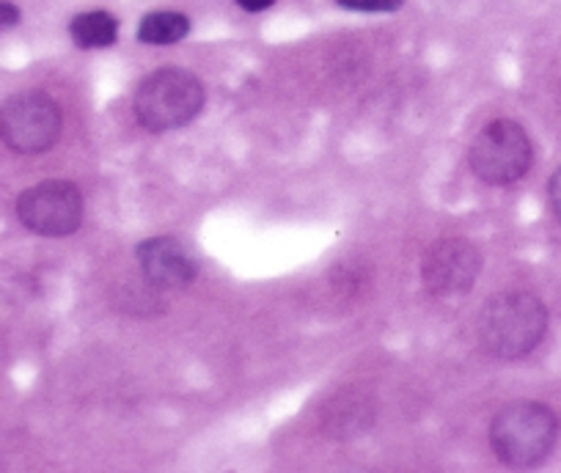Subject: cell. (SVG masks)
I'll use <instances>...</instances> for the list:
<instances>
[{
    "label": "cell",
    "mask_w": 561,
    "mask_h": 473,
    "mask_svg": "<svg viewBox=\"0 0 561 473\" xmlns=\"http://www.w3.org/2000/svg\"><path fill=\"white\" fill-rule=\"evenodd\" d=\"M479 342L499 361H517L539 347L548 331V309L528 292L495 295L479 311Z\"/></svg>",
    "instance_id": "obj_1"
},
{
    "label": "cell",
    "mask_w": 561,
    "mask_h": 473,
    "mask_svg": "<svg viewBox=\"0 0 561 473\" xmlns=\"http://www.w3.org/2000/svg\"><path fill=\"white\" fill-rule=\"evenodd\" d=\"M559 440V418L542 402H512L490 424V446L510 468H534L548 460Z\"/></svg>",
    "instance_id": "obj_2"
},
{
    "label": "cell",
    "mask_w": 561,
    "mask_h": 473,
    "mask_svg": "<svg viewBox=\"0 0 561 473\" xmlns=\"http://www.w3.org/2000/svg\"><path fill=\"white\" fill-rule=\"evenodd\" d=\"M207 91L202 80L180 67H165L149 74L135 91V116L149 132H169L191 125L202 113Z\"/></svg>",
    "instance_id": "obj_3"
},
{
    "label": "cell",
    "mask_w": 561,
    "mask_h": 473,
    "mask_svg": "<svg viewBox=\"0 0 561 473\" xmlns=\"http://www.w3.org/2000/svg\"><path fill=\"white\" fill-rule=\"evenodd\" d=\"M64 113L45 91H23L0 105V141L18 154H42L56 147Z\"/></svg>",
    "instance_id": "obj_4"
},
{
    "label": "cell",
    "mask_w": 561,
    "mask_h": 473,
    "mask_svg": "<svg viewBox=\"0 0 561 473\" xmlns=\"http://www.w3.org/2000/svg\"><path fill=\"white\" fill-rule=\"evenodd\" d=\"M531 138L512 118H495L471 143V169L482 182L504 187L531 169Z\"/></svg>",
    "instance_id": "obj_5"
},
{
    "label": "cell",
    "mask_w": 561,
    "mask_h": 473,
    "mask_svg": "<svg viewBox=\"0 0 561 473\" xmlns=\"http://www.w3.org/2000/svg\"><path fill=\"white\" fill-rule=\"evenodd\" d=\"M18 218L39 236H69L83 223V196L72 182H39L18 198Z\"/></svg>",
    "instance_id": "obj_6"
},
{
    "label": "cell",
    "mask_w": 561,
    "mask_h": 473,
    "mask_svg": "<svg viewBox=\"0 0 561 473\" xmlns=\"http://www.w3.org/2000/svg\"><path fill=\"white\" fill-rule=\"evenodd\" d=\"M482 273V254L462 236H444L424 254L421 278L438 298H462Z\"/></svg>",
    "instance_id": "obj_7"
},
{
    "label": "cell",
    "mask_w": 561,
    "mask_h": 473,
    "mask_svg": "<svg viewBox=\"0 0 561 473\" xmlns=\"http://www.w3.org/2000/svg\"><path fill=\"white\" fill-rule=\"evenodd\" d=\"M138 265L158 289H185L196 281V262L176 236H152L138 245Z\"/></svg>",
    "instance_id": "obj_8"
},
{
    "label": "cell",
    "mask_w": 561,
    "mask_h": 473,
    "mask_svg": "<svg viewBox=\"0 0 561 473\" xmlns=\"http://www.w3.org/2000/svg\"><path fill=\"white\" fill-rule=\"evenodd\" d=\"M69 34H72V42L83 50H94V47H111L113 42L118 39V20L113 14L102 12H85L78 14L69 25Z\"/></svg>",
    "instance_id": "obj_9"
},
{
    "label": "cell",
    "mask_w": 561,
    "mask_h": 473,
    "mask_svg": "<svg viewBox=\"0 0 561 473\" xmlns=\"http://www.w3.org/2000/svg\"><path fill=\"white\" fill-rule=\"evenodd\" d=\"M187 34H191V20L180 12H152L138 25V39L144 45H176Z\"/></svg>",
    "instance_id": "obj_10"
},
{
    "label": "cell",
    "mask_w": 561,
    "mask_h": 473,
    "mask_svg": "<svg viewBox=\"0 0 561 473\" xmlns=\"http://www.w3.org/2000/svg\"><path fill=\"white\" fill-rule=\"evenodd\" d=\"M342 9L350 12H397L402 0H336Z\"/></svg>",
    "instance_id": "obj_11"
},
{
    "label": "cell",
    "mask_w": 561,
    "mask_h": 473,
    "mask_svg": "<svg viewBox=\"0 0 561 473\" xmlns=\"http://www.w3.org/2000/svg\"><path fill=\"white\" fill-rule=\"evenodd\" d=\"M548 196H550V207H553L556 218L561 220V169L550 176V187H548Z\"/></svg>",
    "instance_id": "obj_12"
},
{
    "label": "cell",
    "mask_w": 561,
    "mask_h": 473,
    "mask_svg": "<svg viewBox=\"0 0 561 473\" xmlns=\"http://www.w3.org/2000/svg\"><path fill=\"white\" fill-rule=\"evenodd\" d=\"M20 23V9L14 3H0V28H12Z\"/></svg>",
    "instance_id": "obj_13"
},
{
    "label": "cell",
    "mask_w": 561,
    "mask_h": 473,
    "mask_svg": "<svg viewBox=\"0 0 561 473\" xmlns=\"http://www.w3.org/2000/svg\"><path fill=\"white\" fill-rule=\"evenodd\" d=\"M245 12H264V9H270L275 3V0H237Z\"/></svg>",
    "instance_id": "obj_14"
}]
</instances>
